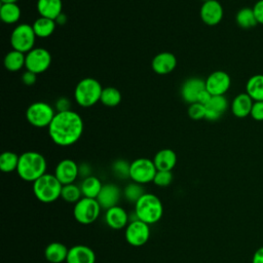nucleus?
I'll use <instances>...</instances> for the list:
<instances>
[{
    "instance_id": "nucleus-17",
    "label": "nucleus",
    "mask_w": 263,
    "mask_h": 263,
    "mask_svg": "<svg viewBox=\"0 0 263 263\" xmlns=\"http://www.w3.org/2000/svg\"><path fill=\"white\" fill-rule=\"evenodd\" d=\"M151 66H152V70L155 73L159 75H165L175 70L177 66V59L172 52L163 51V52L157 53L153 58Z\"/></svg>"
},
{
    "instance_id": "nucleus-42",
    "label": "nucleus",
    "mask_w": 263,
    "mask_h": 263,
    "mask_svg": "<svg viewBox=\"0 0 263 263\" xmlns=\"http://www.w3.org/2000/svg\"><path fill=\"white\" fill-rule=\"evenodd\" d=\"M79 168V176L82 177L83 179L91 176V167L89 166V164L87 163H81L80 165H78Z\"/></svg>"
},
{
    "instance_id": "nucleus-45",
    "label": "nucleus",
    "mask_w": 263,
    "mask_h": 263,
    "mask_svg": "<svg viewBox=\"0 0 263 263\" xmlns=\"http://www.w3.org/2000/svg\"><path fill=\"white\" fill-rule=\"evenodd\" d=\"M66 21H67V17H66V15L64 14V13H61L58 17H57V20H55V23L58 24V25H64L65 23H66Z\"/></svg>"
},
{
    "instance_id": "nucleus-4",
    "label": "nucleus",
    "mask_w": 263,
    "mask_h": 263,
    "mask_svg": "<svg viewBox=\"0 0 263 263\" xmlns=\"http://www.w3.org/2000/svg\"><path fill=\"white\" fill-rule=\"evenodd\" d=\"M62 188L63 184L57 179L54 174L46 173L33 183V193L43 203H50L60 198Z\"/></svg>"
},
{
    "instance_id": "nucleus-2",
    "label": "nucleus",
    "mask_w": 263,
    "mask_h": 263,
    "mask_svg": "<svg viewBox=\"0 0 263 263\" xmlns=\"http://www.w3.org/2000/svg\"><path fill=\"white\" fill-rule=\"evenodd\" d=\"M16 173L22 180L34 183L37 179L46 174V160L39 152H24L20 155Z\"/></svg>"
},
{
    "instance_id": "nucleus-9",
    "label": "nucleus",
    "mask_w": 263,
    "mask_h": 263,
    "mask_svg": "<svg viewBox=\"0 0 263 263\" xmlns=\"http://www.w3.org/2000/svg\"><path fill=\"white\" fill-rule=\"evenodd\" d=\"M157 168L153 160L145 157L137 158L130 162L129 178L133 182L139 183L141 185L153 182Z\"/></svg>"
},
{
    "instance_id": "nucleus-30",
    "label": "nucleus",
    "mask_w": 263,
    "mask_h": 263,
    "mask_svg": "<svg viewBox=\"0 0 263 263\" xmlns=\"http://www.w3.org/2000/svg\"><path fill=\"white\" fill-rule=\"evenodd\" d=\"M235 21L236 24L242 29H251L258 24L254 10L250 7H243L239 9L235 15Z\"/></svg>"
},
{
    "instance_id": "nucleus-29",
    "label": "nucleus",
    "mask_w": 263,
    "mask_h": 263,
    "mask_svg": "<svg viewBox=\"0 0 263 263\" xmlns=\"http://www.w3.org/2000/svg\"><path fill=\"white\" fill-rule=\"evenodd\" d=\"M25 62L26 54L14 49L8 51L4 58V66L10 72L20 71L25 66Z\"/></svg>"
},
{
    "instance_id": "nucleus-6",
    "label": "nucleus",
    "mask_w": 263,
    "mask_h": 263,
    "mask_svg": "<svg viewBox=\"0 0 263 263\" xmlns=\"http://www.w3.org/2000/svg\"><path fill=\"white\" fill-rule=\"evenodd\" d=\"M36 37L33 26L29 24H20L11 32V47L14 50L27 53L34 48Z\"/></svg>"
},
{
    "instance_id": "nucleus-25",
    "label": "nucleus",
    "mask_w": 263,
    "mask_h": 263,
    "mask_svg": "<svg viewBox=\"0 0 263 263\" xmlns=\"http://www.w3.org/2000/svg\"><path fill=\"white\" fill-rule=\"evenodd\" d=\"M246 92L254 102L263 101V74H256L249 78L246 84Z\"/></svg>"
},
{
    "instance_id": "nucleus-19",
    "label": "nucleus",
    "mask_w": 263,
    "mask_h": 263,
    "mask_svg": "<svg viewBox=\"0 0 263 263\" xmlns=\"http://www.w3.org/2000/svg\"><path fill=\"white\" fill-rule=\"evenodd\" d=\"M96 254L87 246L76 245L69 249L66 263H95Z\"/></svg>"
},
{
    "instance_id": "nucleus-39",
    "label": "nucleus",
    "mask_w": 263,
    "mask_h": 263,
    "mask_svg": "<svg viewBox=\"0 0 263 263\" xmlns=\"http://www.w3.org/2000/svg\"><path fill=\"white\" fill-rule=\"evenodd\" d=\"M253 10H254V13H255L258 24L263 25V0L257 1L255 3V5L253 6Z\"/></svg>"
},
{
    "instance_id": "nucleus-5",
    "label": "nucleus",
    "mask_w": 263,
    "mask_h": 263,
    "mask_svg": "<svg viewBox=\"0 0 263 263\" xmlns=\"http://www.w3.org/2000/svg\"><path fill=\"white\" fill-rule=\"evenodd\" d=\"M103 87L101 83L90 77L81 79L74 90V98L76 103L84 108L91 107L101 100Z\"/></svg>"
},
{
    "instance_id": "nucleus-31",
    "label": "nucleus",
    "mask_w": 263,
    "mask_h": 263,
    "mask_svg": "<svg viewBox=\"0 0 263 263\" xmlns=\"http://www.w3.org/2000/svg\"><path fill=\"white\" fill-rule=\"evenodd\" d=\"M20 155L11 151H5L0 155V170L4 173L16 171L18 165Z\"/></svg>"
},
{
    "instance_id": "nucleus-28",
    "label": "nucleus",
    "mask_w": 263,
    "mask_h": 263,
    "mask_svg": "<svg viewBox=\"0 0 263 263\" xmlns=\"http://www.w3.org/2000/svg\"><path fill=\"white\" fill-rule=\"evenodd\" d=\"M0 17L5 24H15L21 17L18 5L16 3H2L0 6Z\"/></svg>"
},
{
    "instance_id": "nucleus-8",
    "label": "nucleus",
    "mask_w": 263,
    "mask_h": 263,
    "mask_svg": "<svg viewBox=\"0 0 263 263\" xmlns=\"http://www.w3.org/2000/svg\"><path fill=\"white\" fill-rule=\"evenodd\" d=\"M55 113L53 108L45 102H35L26 111V118L35 127H48Z\"/></svg>"
},
{
    "instance_id": "nucleus-3",
    "label": "nucleus",
    "mask_w": 263,
    "mask_h": 263,
    "mask_svg": "<svg viewBox=\"0 0 263 263\" xmlns=\"http://www.w3.org/2000/svg\"><path fill=\"white\" fill-rule=\"evenodd\" d=\"M135 216L148 225L157 223L163 214L161 200L152 193H145L135 203Z\"/></svg>"
},
{
    "instance_id": "nucleus-10",
    "label": "nucleus",
    "mask_w": 263,
    "mask_h": 263,
    "mask_svg": "<svg viewBox=\"0 0 263 263\" xmlns=\"http://www.w3.org/2000/svg\"><path fill=\"white\" fill-rule=\"evenodd\" d=\"M51 64V55L49 51L42 47H34L26 53L25 67L28 71L35 74L45 72Z\"/></svg>"
},
{
    "instance_id": "nucleus-41",
    "label": "nucleus",
    "mask_w": 263,
    "mask_h": 263,
    "mask_svg": "<svg viewBox=\"0 0 263 263\" xmlns=\"http://www.w3.org/2000/svg\"><path fill=\"white\" fill-rule=\"evenodd\" d=\"M36 75L37 74H35V73H33V72H30V71H26L24 74H23V76H22V80H23V82L26 84V85H33L35 82H36Z\"/></svg>"
},
{
    "instance_id": "nucleus-38",
    "label": "nucleus",
    "mask_w": 263,
    "mask_h": 263,
    "mask_svg": "<svg viewBox=\"0 0 263 263\" xmlns=\"http://www.w3.org/2000/svg\"><path fill=\"white\" fill-rule=\"evenodd\" d=\"M250 115L256 121H263V101H256L253 103Z\"/></svg>"
},
{
    "instance_id": "nucleus-13",
    "label": "nucleus",
    "mask_w": 263,
    "mask_h": 263,
    "mask_svg": "<svg viewBox=\"0 0 263 263\" xmlns=\"http://www.w3.org/2000/svg\"><path fill=\"white\" fill-rule=\"evenodd\" d=\"M54 176L63 185L72 184L79 177L78 164L72 159H63L57 164Z\"/></svg>"
},
{
    "instance_id": "nucleus-34",
    "label": "nucleus",
    "mask_w": 263,
    "mask_h": 263,
    "mask_svg": "<svg viewBox=\"0 0 263 263\" xmlns=\"http://www.w3.org/2000/svg\"><path fill=\"white\" fill-rule=\"evenodd\" d=\"M144 194H145V191H144L143 185L136 182H132L127 184L123 189L124 198L129 202L136 203Z\"/></svg>"
},
{
    "instance_id": "nucleus-16",
    "label": "nucleus",
    "mask_w": 263,
    "mask_h": 263,
    "mask_svg": "<svg viewBox=\"0 0 263 263\" xmlns=\"http://www.w3.org/2000/svg\"><path fill=\"white\" fill-rule=\"evenodd\" d=\"M120 196H121V191H120L119 187L115 184L108 183V184L103 185V187L96 199L98 200V202L102 209L108 210L110 208L118 205Z\"/></svg>"
},
{
    "instance_id": "nucleus-23",
    "label": "nucleus",
    "mask_w": 263,
    "mask_h": 263,
    "mask_svg": "<svg viewBox=\"0 0 263 263\" xmlns=\"http://www.w3.org/2000/svg\"><path fill=\"white\" fill-rule=\"evenodd\" d=\"M63 3L62 0H38L37 1V11L40 16L57 20V17L63 13Z\"/></svg>"
},
{
    "instance_id": "nucleus-14",
    "label": "nucleus",
    "mask_w": 263,
    "mask_h": 263,
    "mask_svg": "<svg viewBox=\"0 0 263 263\" xmlns=\"http://www.w3.org/2000/svg\"><path fill=\"white\" fill-rule=\"evenodd\" d=\"M200 18L208 26H216L223 18V7L217 0H209L200 7Z\"/></svg>"
},
{
    "instance_id": "nucleus-46",
    "label": "nucleus",
    "mask_w": 263,
    "mask_h": 263,
    "mask_svg": "<svg viewBox=\"0 0 263 263\" xmlns=\"http://www.w3.org/2000/svg\"><path fill=\"white\" fill-rule=\"evenodd\" d=\"M17 0H1L2 3H16Z\"/></svg>"
},
{
    "instance_id": "nucleus-40",
    "label": "nucleus",
    "mask_w": 263,
    "mask_h": 263,
    "mask_svg": "<svg viewBox=\"0 0 263 263\" xmlns=\"http://www.w3.org/2000/svg\"><path fill=\"white\" fill-rule=\"evenodd\" d=\"M71 107V103L70 100L67 98H60L57 102H55V108L58 110V112H64V111H69Z\"/></svg>"
},
{
    "instance_id": "nucleus-20",
    "label": "nucleus",
    "mask_w": 263,
    "mask_h": 263,
    "mask_svg": "<svg viewBox=\"0 0 263 263\" xmlns=\"http://www.w3.org/2000/svg\"><path fill=\"white\" fill-rule=\"evenodd\" d=\"M205 119L210 121L218 120L227 110L228 101L224 96H213L211 100L204 105Z\"/></svg>"
},
{
    "instance_id": "nucleus-26",
    "label": "nucleus",
    "mask_w": 263,
    "mask_h": 263,
    "mask_svg": "<svg viewBox=\"0 0 263 263\" xmlns=\"http://www.w3.org/2000/svg\"><path fill=\"white\" fill-rule=\"evenodd\" d=\"M102 187H103V184L101 183L100 179L95 176H89L83 179L80 184V189L83 197H89V198H97Z\"/></svg>"
},
{
    "instance_id": "nucleus-47",
    "label": "nucleus",
    "mask_w": 263,
    "mask_h": 263,
    "mask_svg": "<svg viewBox=\"0 0 263 263\" xmlns=\"http://www.w3.org/2000/svg\"><path fill=\"white\" fill-rule=\"evenodd\" d=\"M205 1H209V0H203V2H205Z\"/></svg>"
},
{
    "instance_id": "nucleus-1",
    "label": "nucleus",
    "mask_w": 263,
    "mask_h": 263,
    "mask_svg": "<svg viewBox=\"0 0 263 263\" xmlns=\"http://www.w3.org/2000/svg\"><path fill=\"white\" fill-rule=\"evenodd\" d=\"M83 133V120L81 116L72 111L55 113L48 125V135L58 146L67 147L75 144Z\"/></svg>"
},
{
    "instance_id": "nucleus-35",
    "label": "nucleus",
    "mask_w": 263,
    "mask_h": 263,
    "mask_svg": "<svg viewBox=\"0 0 263 263\" xmlns=\"http://www.w3.org/2000/svg\"><path fill=\"white\" fill-rule=\"evenodd\" d=\"M129 171H130V163L124 159H117L112 163L113 174L120 179L129 178Z\"/></svg>"
},
{
    "instance_id": "nucleus-44",
    "label": "nucleus",
    "mask_w": 263,
    "mask_h": 263,
    "mask_svg": "<svg viewBox=\"0 0 263 263\" xmlns=\"http://www.w3.org/2000/svg\"><path fill=\"white\" fill-rule=\"evenodd\" d=\"M252 263H263V247L256 250L252 258Z\"/></svg>"
},
{
    "instance_id": "nucleus-15",
    "label": "nucleus",
    "mask_w": 263,
    "mask_h": 263,
    "mask_svg": "<svg viewBox=\"0 0 263 263\" xmlns=\"http://www.w3.org/2000/svg\"><path fill=\"white\" fill-rule=\"evenodd\" d=\"M205 89V80L198 77L186 79L181 86V97L186 103H196L199 93Z\"/></svg>"
},
{
    "instance_id": "nucleus-21",
    "label": "nucleus",
    "mask_w": 263,
    "mask_h": 263,
    "mask_svg": "<svg viewBox=\"0 0 263 263\" xmlns=\"http://www.w3.org/2000/svg\"><path fill=\"white\" fill-rule=\"evenodd\" d=\"M254 101L247 92L238 93L231 102V112L235 117L245 118L251 114Z\"/></svg>"
},
{
    "instance_id": "nucleus-24",
    "label": "nucleus",
    "mask_w": 263,
    "mask_h": 263,
    "mask_svg": "<svg viewBox=\"0 0 263 263\" xmlns=\"http://www.w3.org/2000/svg\"><path fill=\"white\" fill-rule=\"evenodd\" d=\"M69 249L62 242L53 241L46 246L44 250L45 259L49 263H62L66 261Z\"/></svg>"
},
{
    "instance_id": "nucleus-37",
    "label": "nucleus",
    "mask_w": 263,
    "mask_h": 263,
    "mask_svg": "<svg viewBox=\"0 0 263 263\" xmlns=\"http://www.w3.org/2000/svg\"><path fill=\"white\" fill-rule=\"evenodd\" d=\"M188 115L193 120H199L205 118V107L204 105L196 102L189 104Z\"/></svg>"
},
{
    "instance_id": "nucleus-11",
    "label": "nucleus",
    "mask_w": 263,
    "mask_h": 263,
    "mask_svg": "<svg viewBox=\"0 0 263 263\" xmlns=\"http://www.w3.org/2000/svg\"><path fill=\"white\" fill-rule=\"evenodd\" d=\"M124 236L130 246L142 247L150 237V227L141 220H132L125 227Z\"/></svg>"
},
{
    "instance_id": "nucleus-7",
    "label": "nucleus",
    "mask_w": 263,
    "mask_h": 263,
    "mask_svg": "<svg viewBox=\"0 0 263 263\" xmlns=\"http://www.w3.org/2000/svg\"><path fill=\"white\" fill-rule=\"evenodd\" d=\"M101 209L102 208L96 198L82 197L74 204L73 215L78 223L88 225L98 219Z\"/></svg>"
},
{
    "instance_id": "nucleus-27",
    "label": "nucleus",
    "mask_w": 263,
    "mask_h": 263,
    "mask_svg": "<svg viewBox=\"0 0 263 263\" xmlns=\"http://www.w3.org/2000/svg\"><path fill=\"white\" fill-rule=\"evenodd\" d=\"M32 26L37 37L46 38L53 33L57 27V23L54 20L40 16L33 23Z\"/></svg>"
},
{
    "instance_id": "nucleus-12",
    "label": "nucleus",
    "mask_w": 263,
    "mask_h": 263,
    "mask_svg": "<svg viewBox=\"0 0 263 263\" xmlns=\"http://www.w3.org/2000/svg\"><path fill=\"white\" fill-rule=\"evenodd\" d=\"M231 85L230 76L222 71H214L205 79V89L212 96H224Z\"/></svg>"
},
{
    "instance_id": "nucleus-43",
    "label": "nucleus",
    "mask_w": 263,
    "mask_h": 263,
    "mask_svg": "<svg viewBox=\"0 0 263 263\" xmlns=\"http://www.w3.org/2000/svg\"><path fill=\"white\" fill-rule=\"evenodd\" d=\"M212 97H213V96H212L206 89H203V90L199 93L198 99H197V102L200 103V104H202V105H205V104L211 100Z\"/></svg>"
},
{
    "instance_id": "nucleus-18",
    "label": "nucleus",
    "mask_w": 263,
    "mask_h": 263,
    "mask_svg": "<svg viewBox=\"0 0 263 263\" xmlns=\"http://www.w3.org/2000/svg\"><path fill=\"white\" fill-rule=\"evenodd\" d=\"M128 219L129 217L126 211L119 205H115L106 210L105 222L110 228L114 230H119L126 227L129 223Z\"/></svg>"
},
{
    "instance_id": "nucleus-33",
    "label": "nucleus",
    "mask_w": 263,
    "mask_h": 263,
    "mask_svg": "<svg viewBox=\"0 0 263 263\" xmlns=\"http://www.w3.org/2000/svg\"><path fill=\"white\" fill-rule=\"evenodd\" d=\"M82 192L80 189V186L75 185L74 183L63 185L61 198L67 202L70 203H76L78 200L82 198Z\"/></svg>"
},
{
    "instance_id": "nucleus-36",
    "label": "nucleus",
    "mask_w": 263,
    "mask_h": 263,
    "mask_svg": "<svg viewBox=\"0 0 263 263\" xmlns=\"http://www.w3.org/2000/svg\"><path fill=\"white\" fill-rule=\"evenodd\" d=\"M174 176L172 171H157L153 183L158 187H166L173 182Z\"/></svg>"
},
{
    "instance_id": "nucleus-32",
    "label": "nucleus",
    "mask_w": 263,
    "mask_h": 263,
    "mask_svg": "<svg viewBox=\"0 0 263 263\" xmlns=\"http://www.w3.org/2000/svg\"><path fill=\"white\" fill-rule=\"evenodd\" d=\"M100 102L107 107H115L121 102V93L117 88L107 86L102 90Z\"/></svg>"
},
{
    "instance_id": "nucleus-22",
    "label": "nucleus",
    "mask_w": 263,
    "mask_h": 263,
    "mask_svg": "<svg viewBox=\"0 0 263 263\" xmlns=\"http://www.w3.org/2000/svg\"><path fill=\"white\" fill-rule=\"evenodd\" d=\"M157 171H172L177 163L176 153L168 148H164L156 152L152 159Z\"/></svg>"
}]
</instances>
